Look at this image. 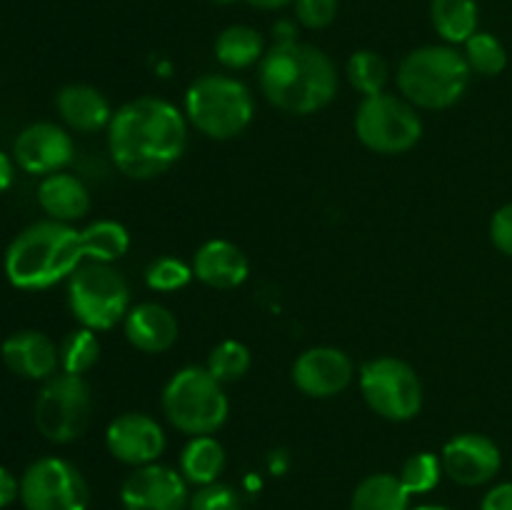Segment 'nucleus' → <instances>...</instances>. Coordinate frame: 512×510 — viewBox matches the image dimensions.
<instances>
[{
  "label": "nucleus",
  "instance_id": "f257e3e1",
  "mask_svg": "<svg viewBox=\"0 0 512 510\" xmlns=\"http://www.w3.org/2000/svg\"><path fill=\"white\" fill-rule=\"evenodd\" d=\"M188 148V118L170 100L143 95L120 105L108 125L115 168L133 180L168 173Z\"/></svg>",
  "mask_w": 512,
  "mask_h": 510
},
{
  "label": "nucleus",
  "instance_id": "f03ea898",
  "mask_svg": "<svg viewBox=\"0 0 512 510\" xmlns=\"http://www.w3.org/2000/svg\"><path fill=\"white\" fill-rule=\"evenodd\" d=\"M265 100L290 115H310L338 95V70L320 48L298 40H278L258 63Z\"/></svg>",
  "mask_w": 512,
  "mask_h": 510
},
{
  "label": "nucleus",
  "instance_id": "7ed1b4c3",
  "mask_svg": "<svg viewBox=\"0 0 512 510\" xmlns=\"http://www.w3.org/2000/svg\"><path fill=\"white\" fill-rule=\"evenodd\" d=\"M85 263L80 230L60 220L28 225L5 250V278L20 290H45Z\"/></svg>",
  "mask_w": 512,
  "mask_h": 510
},
{
  "label": "nucleus",
  "instance_id": "20e7f679",
  "mask_svg": "<svg viewBox=\"0 0 512 510\" xmlns=\"http://www.w3.org/2000/svg\"><path fill=\"white\" fill-rule=\"evenodd\" d=\"M468 60L453 45H423L400 60L398 90L423 110H445L458 103L470 85Z\"/></svg>",
  "mask_w": 512,
  "mask_h": 510
},
{
  "label": "nucleus",
  "instance_id": "39448f33",
  "mask_svg": "<svg viewBox=\"0 0 512 510\" xmlns=\"http://www.w3.org/2000/svg\"><path fill=\"white\" fill-rule=\"evenodd\" d=\"M160 405L168 423L190 438L218 433L230 415L223 383H218L208 368L200 365L175 370L165 383Z\"/></svg>",
  "mask_w": 512,
  "mask_h": 510
},
{
  "label": "nucleus",
  "instance_id": "423d86ee",
  "mask_svg": "<svg viewBox=\"0 0 512 510\" xmlns=\"http://www.w3.org/2000/svg\"><path fill=\"white\" fill-rule=\"evenodd\" d=\"M255 115L253 93L233 75H200L185 90V118L213 140L238 138Z\"/></svg>",
  "mask_w": 512,
  "mask_h": 510
},
{
  "label": "nucleus",
  "instance_id": "0eeeda50",
  "mask_svg": "<svg viewBox=\"0 0 512 510\" xmlns=\"http://www.w3.org/2000/svg\"><path fill=\"white\" fill-rule=\"evenodd\" d=\"M68 305L75 320L95 333L113 330L133 308L128 280L113 265L90 260L68 278Z\"/></svg>",
  "mask_w": 512,
  "mask_h": 510
},
{
  "label": "nucleus",
  "instance_id": "6e6552de",
  "mask_svg": "<svg viewBox=\"0 0 512 510\" xmlns=\"http://www.w3.org/2000/svg\"><path fill=\"white\" fill-rule=\"evenodd\" d=\"M355 135L373 153L400 155L423 138V118L403 95H370L355 110Z\"/></svg>",
  "mask_w": 512,
  "mask_h": 510
},
{
  "label": "nucleus",
  "instance_id": "1a4fd4ad",
  "mask_svg": "<svg viewBox=\"0 0 512 510\" xmlns=\"http://www.w3.org/2000/svg\"><path fill=\"white\" fill-rule=\"evenodd\" d=\"M93 418V393L83 375L55 373L45 380L35 400V428L50 443L83 438Z\"/></svg>",
  "mask_w": 512,
  "mask_h": 510
},
{
  "label": "nucleus",
  "instance_id": "9d476101",
  "mask_svg": "<svg viewBox=\"0 0 512 510\" xmlns=\"http://www.w3.org/2000/svg\"><path fill=\"white\" fill-rule=\"evenodd\" d=\"M360 393L375 415L393 423L413 420L423 410V383L405 360L380 355L360 368Z\"/></svg>",
  "mask_w": 512,
  "mask_h": 510
},
{
  "label": "nucleus",
  "instance_id": "9b49d317",
  "mask_svg": "<svg viewBox=\"0 0 512 510\" xmlns=\"http://www.w3.org/2000/svg\"><path fill=\"white\" fill-rule=\"evenodd\" d=\"M20 503L25 510H88L90 485L70 460L48 455L25 468Z\"/></svg>",
  "mask_w": 512,
  "mask_h": 510
},
{
  "label": "nucleus",
  "instance_id": "f8f14e48",
  "mask_svg": "<svg viewBox=\"0 0 512 510\" xmlns=\"http://www.w3.org/2000/svg\"><path fill=\"white\" fill-rule=\"evenodd\" d=\"M188 503V480L168 465H140L120 485L123 510H188Z\"/></svg>",
  "mask_w": 512,
  "mask_h": 510
},
{
  "label": "nucleus",
  "instance_id": "ddd939ff",
  "mask_svg": "<svg viewBox=\"0 0 512 510\" xmlns=\"http://www.w3.org/2000/svg\"><path fill=\"white\" fill-rule=\"evenodd\" d=\"M443 473L453 483L478 488L490 483L503 465L498 443L483 433H460L443 445Z\"/></svg>",
  "mask_w": 512,
  "mask_h": 510
},
{
  "label": "nucleus",
  "instance_id": "4468645a",
  "mask_svg": "<svg viewBox=\"0 0 512 510\" xmlns=\"http://www.w3.org/2000/svg\"><path fill=\"white\" fill-rule=\"evenodd\" d=\"M355 365L348 353L330 345H315L303 350L293 363V383L303 395L328 400L343 393L353 383Z\"/></svg>",
  "mask_w": 512,
  "mask_h": 510
},
{
  "label": "nucleus",
  "instance_id": "2eb2a0df",
  "mask_svg": "<svg viewBox=\"0 0 512 510\" xmlns=\"http://www.w3.org/2000/svg\"><path fill=\"white\" fill-rule=\"evenodd\" d=\"M105 448L118 463L133 468L158 463L165 450V430L153 415L123 413L110 420L105 430Z\"/></svg>",
  "mask_w": 512,
  "mask_h": 510
},
{
  "label": "nucleus",
  "instance_id": "dca6fc26",
  "mask_svg": "<svg viewBox=\"0 0 512 510\" xmlns=\"http://www.w3.org/2000/svg\"><path fill=\"white\" fill-rule=\"evenodd\" d=\"M73 138L55 123H33L15 138L13 158L25 173L53 175L73 160Z\"/></svg>",
  "mask_w": 512,
  "mask_h": 510
},
{
  "label": "nucleus",
  "instance_id": "f3484780",
  "mask_svg": "<svg viewBox=\"0 0 512 510\" xmlns=\"http://www.w3.org/2000/svg\"><path fill=\"white\" fill-rule=\"evenodd\" d=\"M10 373L25 380H48L60 368V348L40 330H18L0 345Z\"/></svg>",
  "mask_w": 512,
  "mask_h": 510
},
{
  "label": "nucleus",
  "instance_id": "a211bd4d",
  "mask_svg": "<svg viewBox=\"0 0 512 510\" xmlns=\"http://www.w3.org/2000/svg\"><path fill=\"white\" fill-rule=\"evenodd\" d=\"M193 273L203 285L215 290H233L250 275V260L243 248L225 238L205 240L193 255Z\"/></svg>",
  "mask_w": 512,
  "mask_h": 510
},
{
  "label": "nucleus",
  "instance_id": "6ab92c4d",
  "mask_svg": "<svg viewBox=\"0 0 512 510\" xmlns=\"http://www.w3.org/2000/svg\"><path fill=\"white\" fill-rule=\"evenodd\" d=\"M123 330L125 338H128V343L135 350L158 355L178 343L180 325L173 310L160 303H153V300H145V303L133 305L128 310L123 320Z\"/></svg>",
  "mask_w": 512,
  "mask_h": 510
},
{
  "label": "nucleus",
  "instance_id": "aec40b11",
  "mask_svg": "<svg viewBox=\"0 0 512 510\" xmlns=\"http://www.w3.org/2000/svg\"><path fill=\"white\" fill-rule=\"evenodd\" d=\"M55 108L63 123H68L80 133H95V130L108 128L115 110L110 108L108 98L98 88L85 83L65 85L55 95Z\"/></svg>",
  "mask_w": 512,
  "mask_h": 510
},
{
  "label": "nucleus",
  "instance_id": "412c9836",
  "mask_svg": "<svg viewBox=\"0 0 512 510\" xmlns=\"http://www.w3.org/2000/svg\"><path fill=\"white\" fill-rule=\"evenodd\" d=\"M38 205L50 220L75 223L90 210V193L80 178L70 173L45 175L38 185Z\"/></svg>",
  "mask_w": 512,
  "mask_h": 510
},
{
  "label": "nucleus",
  "instance_id": "4be33fe9",
  "mask_svg": "<svg viewBox=\"0 0 512 510\" xmlns=\"http://www.w3.org/2000/svg\"><path fill=\"white\" fill-rule=\"evenodd\" d=\"M430 20L440 38L448 45H465L480 23L478 0H433Z\"/></svg>",
  "mask_w": 512,
  "mask_h": 510
},
{
  "label": "nucleus",
  "instance_id": "5701e85b",
  "mask_svg": "<svg viewBox=\"0 0 512 510\" xmlns=\"http://www.w3.org/2000/svg\"><path fill=\"white\" fill-rule=\"evenodd\" d=\"M225 470V448L213 435H195L180 453V473L190 485L218 483Z\"/></svg>",
  "mask_w": 512,
  "mask_h": 510
},
{
  "label": "nucleus",
  "instance_id": "b1692460",
  "mask_svg": "<svg viewBox=\"0 0 512 510\" xmlns=\"http://www.w3.org/2000/svg\"><path fill=\"white\" fill-rule=\"evenodd\" d=\"M80 245L85 260L113 265L130 250V233L118 220H95L80 230Z\"/></svg>",
  "mask_w": 512,
  "mask_h": 510
},
{
  "label": "nucleus",
  "instance_id": "393cba45",
  "mask_svg": "<svg viewBox=\"0 0 512 510\" xmlns=\"http://www.w3.org/2000/svg\"><path fill=\"white\" fill-rule=\"evenodd\" d=\"M410 498L398 475L375 473L355 488L350 510H410Z\"/></svg>",
  "mask_w": 512,
  "mask_h": 510
},
{
  "label": "nucleus",
  "instance_id": "a878e982",
  "mask_svg": "<svg viewBox=\"0 0 512 510\" xmlns=\"http://www.w3.org/2000/svg\"><path fill=\"white\" fill-rule=\"evenodd\" d=\"M215 55L230 70H245L265 55L263 35L250 25H230L215 40Z\"/></svg>",
  "mask_w": 512,
  "mask_h": 510
},
{
  "label": "nucleus",
  "instance_id": "bb28decb",
  "mask_svg": "<svg viewBox=\"0 0 512 510\" xmlns=\"http://www.w3.org/2000/svg\"><path fill=\"white\" fill-rule=\"evenodd\" d=\"M345 73H348L350 85H353L363 98L385 93V85H388L390 80L388 63H385L383 55H378L375 50H355V53L350 55Z\"/></svg>",
  "mask_w": 512,
  "mask_h": 510
},
{
  "label": "nucleus",
  "instance_id": "cd10ccee",
  "mask_svg": "<svg viewBox=\"0 0 512 510\" xmlns=\"http://www.w3.org/2000/svg\"><path fill=\"white\" fill-rule=\"evenodd\" d=\"M60 348V370L70 375H85L98 365L100 340L90 328H78L63 338Z\"/></svg>",
  "mask_w": 512,
  "mask_h": 510
},
{
  "label": "nucleus",
  "instance_id": "c85d7f7f",
  "mask_svg": "<svg viewBox=\"0 0 512 510\" xmlns=\"http://www.w3.org/2000/svg\"><path fill=\"white\" fill-rule=\"evenodd\" d=\"M253 365V355H250V348L240 340H220L208 355V373L213 375L218 383H235V380L245 378Z\"/></svg>",
  "mask_w": 512,
  "mask_h": 510
},
{
  "label": "nucleus",
  "instance_id": "c756f323",
  "mask_svg": "<svg viewBox=\"0 0 512 510\" xmlns=\"http://www.w3.org/2000/svg\"><path fill=\"white\" fill-rule=\"evenodd\" d=\"M463 55L468 60L470 70L478 75H485V78L500 75L505 70V65H508L505 45L493 33H480V30L465 43Z\"/></svg>",
  "mask_w": 512,
  "mask_h": 510
},
{
  "label": "nucleus",
  "instance_id": "7c9ffc66",
  "mask_svg": "<svg viewBox=\"0 0 512 510\" xmlns=\"http://www.w3.org/2000/svg\"><path fill=\"white\" fill-rule=\"evenodd\" d=\"M443 475L445 473H443V460H440V455L423 450V453H415L405 460L398 478L410 495H423V493H430V490L440 483Z\"/></svg>",
  "mask_w": 512,
  "mask_h": 510
},
{
  "label": "nucleus",
  "instance_id": "2f4dec72",
  "mask_svg": "<svg viewBox=\"0 0 512 510\" xmlns=\"http://www.w3.org/2000/svg\"><path fill=\"white\" fill-rule=\"evenodd\" d=\"M193 278V265L180 258H173V255L155 258L148 265V270H145V283L155 293H175V290L185 288Z\"/></svg>",
  "mask_w": 512,
  "mask_h": 510
},
{
  "label": "nucleus",
  "instance_id": "473e14b6",
  "mask_svg": "<svg viewBox=\"0 0 512 510\" xmlns=\"http://www.w3.org/2000/svg\"><path fill=\"white\" fill-rule=\"evenodd\" d=\"M188 510H243V503H240V495L230 485L210 483L200 485L190 495Z\"/></svg>",
  "mask_w": 512,
  "mask_h": 510
},
{
  "label": "nucleus",
  "instance_id": "72a5a7b5",
  "mask_svg": "<svg viewBox=\"0 0 512 510\" xmlns=\"http://www.w3.org/2000/svg\"><path fill=\"white\" fill-rule=\"evenodd\" d=\"M295 18L310 30L328 28L338 18V0H295Z\"/></svg>",
  "mask_w": 512,
  "mask_h": 510
},
{
  "label": "nucleus",
  "instance_id": "f704fd0d",
  "mask_svg": "<svg viewBox=\"0 0 512 510\" xmlns=\"http://www.w3.org/2000/svg\"><path fill=\"white\" fill-rule=\"evenodd\" d=\"M490 240L500 253L512 258V203L495 210L490 218Z\"/></svg>",
  "mask_w": 512,
  "mask_h": 510
},
{
  "label": "nucleus",
  "instance_id": "c9c22d12",
  "mask_svg": "<svg viewBox=\"0 0 512 510\" xmlns=\"http://www.w3.org/2000/svg\"><path fill=\"white\" fill-rule=\"evenodd\" d=\"M480 510H512V483H498L485 493Z\"/></svg>",
  "mask_w": 512,
  "mask_h": 510
},
{
  "label": "nucleus",
  "instance_id": "e433bc0d",
  "mask_svg": "<svg viewBox=\"0 0 512 510\" xmlns=\"http://www.w3.org/2000/svg\"><path fill=\"white\" fill-rule=\"evenodd\" d=\"M20 498V480L8 468L0 465V508H8L13 500Z\"/></svg>",
  "mask_w": 512,
  "mask_h": 510
},
{
  "label": "nucleus",
  "instance_id": "4c0bfd02",
  "mask_svg": "<svg viewBox=\"0 0 512 510\" xmlns=\"http://www.w3.org/2000/svg\"><path fill=\"white\" fill-rule=\"evenodd\" d=\"M13 175H15L13 160H10L8 153H3V150H0V193L13 185Z\"/></svg>",
  "mask_w": 512,
  "mask_h": 510
},
{
  "label": "nucleus",
  "instance_id": "58836bf2",
  "mask_svg": "<svg viewBox=\"0 0 512 510\" xmlns=\"http://www.w3.org/2000/svg\"><path fill=\"white\" fill-rule=\"evenodd\" d=\"M248 3L258 10H280L285 5L295 3V0H248Z\"/></svg>",
  "mask_w": 512,
  "mask_h": 510
},
{
  "label": "nucleus",
  "instance_id": "ea45409f",
  "mask_svg": "<svg viewBox=\"0 0 512 510\" xmlns=\"http://www.w3.org/2000/svg\"><path fill=\"white\" fill-rule=\"evenodd\" d=\"M415 510H450V508H443V505H420V508Z\"/></svg>",
  "mask_w": 512,
  "mask_h": 510
},
{
  "label": "nucleus",
  "instance_id": "a19ab883",
  "mask_svg": "<svg viewBox=\"0 0 512 510\" xmlns=\"http://www.w3.org/2000/svg\"><path fill=\"white\" fill-rule=\"evenodd\" d=\"M213 3H220V5H230V3H235V0H213Z\"/></svg>",
  "mask_w": 512,
  "mask_h": 510
}]
</instances>
